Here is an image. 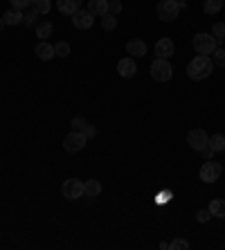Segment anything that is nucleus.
<instances>
[{
	"instance_id": "f257e3e1",
	"label": "nucleus",
	"mask_w": 225,
	"mask_h": 250,
	"mask_svg": "<svg viewBox=\"0 0 225 250\" xmlns=\"http://www.w3.org/2000/svg\"><path fill=\"white\" fill-rule=\"evenodd\" d=\"M212 72H214V63H212V59L205 56V54L194 56V59L189 61V66H187V77L189 79H194V81L207 79Z\"/></svg>"
},
{
	"instance_id": "f03ea898",
	"label": "nucleus",
	"mask_w": 225,
	"mask_h": 250,
	"mask_svg": "<svg viewBox=\"0 0 225 250\" xmlns=\"http://www.w3.org/2000/svg\"><path fill=\"white\" fill-rule=\"evenodd\" d=\"M156 14L164 23H173L180 14V5H178V0H160L158 7H156Z\"/></svg>"
},
{
	"instance_id": "7ed1b4c3",
	"label": "nucleus",
	"mask_w": 225,
	"mask_h": 250,
	"mask_svg": "<svg viewBox=\"0 0 225 250\" xmlns=\"http://www.w3.org/2000/svg\"><path fill=\"white\" fill-rule=\"evenodd\" d=\"M191 45H194L196 54H205V56H209L214 50L219 48L216 38H214L212 34H203V32H201V34H196L194 41H191Z\"/></svg>"
},
{
	"instance_id": "20e7f679",
	"label": "nucleus",
	"mask_w": 225,
	"mask_h": 250,
	"mask_svg": "<svg viewBox=\"0 0 225 250\" xmlns=\"http://www.w3.org/2000/svg\"><path fill=\"white\" fill-rule=\"evenodd\" d=\"M151 77L156 81H160V84H164V81H169L171 77H173V68H171L169 59H156V61L151 63Z\"/></svg>"
},
{
	"instance_id": "39448f33",
	"label": "nucleus",
	"mask_w": 225,
	"mask_h": 250,
	"mask_svg": "<svg viewBox=\"0 0 225 250\" xmlns=\"http://www.w3.org/2000/svg\"><path fill=\"white\" fill-rule=\"evenodd\" d=\"M86 142H88V138L84 135V131H72L70 135H66V140H63V149H66L68 153H77L81 151L86 146Z\"/></svg>"
},
{
	"instance_id": "423d86ee",
	"label": "nucleus",
	"mask_w": 225,
	"mask_h": 250,
	"mask_svg": "<svg viewBox=\"0 0 225 250\" xmlns=\"http://www.w3.org/2000/svg\"><path fill=\"white\" fill-rule=\"evenodd\" d=\"M223 174V167L219 162H212V160H207L205 165L201 167V180L203 183H216Z\"/></svg>"
},
{
	"instance_id": "0eeeda50",
	"label": "nucleus",
	"mask_w": 225,
	"mask_h": 250,
	"mask_svg": "<svg viewBox=\"0 0 225 250\" xmlns=\"http://www.w3.org/2000/svg\"><path fill=\"white\" fill-rule=\"evenodd\" d=\"M61 194L66 196V198H70V201L81 198V196H84V183L77 180V178H68L66 183L61 185Z\"/></svg>"
},
{
	"instance_id": "6e6552de",
	"label": "nucleus",
	"mask_w": 225,
	"mask_h": 250,
	"mask_svg": "<svg viewBox=\"0 0 225 250\" xmlns=\"http://www.w3.org/2000/svg\"><path fill=\"white\" fill-rule=\"evenodd\" d=\"M187 144L194 149V151H203L207 144H209V135L203 131V128H194V131H189L187 135Z\"/></svg>"
},
{
	"instance_id": "1a4fd4ad",
	"label": "nucleus",
	"mask_w": 225,
	"mask_h": 250,
	"mask_svg": "<svg viewBox=\"0 0 225 250\" xmlns=\"http://www.w3.org/2000/svg\"><path fill=\"white\" fill-rule=\"evenodd\" d=\"M92 23H95V14L88 12V9H79V12L72 14V25L77 30H90Z\"/></svg>"
},
{
	"instance_id": "9d476101",
	"label": "nucleus",
	"mask_w": 225,
	"mask_h": 250,
	"mask_svg": "<svg viewBox=\"0 0 225 250\" xmlns=\"http://www.w3.org/2000/svg\"><path fill=\"white\" fill-rule=\"evenodd\" d=\"M173 52H176V45H173L171 38H160V41L156 43V54H158L160 59H169V56H173Z\"/></svg>"
},
{
	"instance_id": "9b49d317",
	"label": "nucleus",
	"mask_w": 225,
	"mask_h": 250,
	"mask_svg": "<svg viewBox=\"0 0 225 250\" xmlns=\"http://www.w3.org/2000/svg\"><path fill=\"white\" fill-rule=\"evenodd\" d=\"M117 72L122 74L124 79H131V77H135V72H138V66H135V61L131 56H126V59H122V61L117 63Z\"/></svg>"
},
{
	"instance_id": "f8f14e48",
	"label": "nucleus",
	"mask_w": 225,
	"mask_h": 250,
	"mask_svg": "<svg viewBox=\"0 0 225 250\" xmlns=\"http://www.w3.org/2000/svg\"><path fill=\"white\" fill-rule=\"evenodd\" d=\"M34 54H36L41 61H50L52 56H56L54 54V45H50V43H45V41H41L36 48H34Z\"/></svg>"
},
{
	"instance_id": "ddd939ff",
	"label": "nucleus",
	"mask_w": 225,
	"mask_h": 250,
	"mask_svg": "<svg viewBox=\"0 0 225 250\" xmlns=\"http://www.w3.org/2000/svg\"><path fill=\"white\" fill-rule=\"evenodd\" d=\"M126 52L131 56H144L146 54V43L142 38H133L126 43Z\"/></svg>"
},
{
	"instance_id": "4468645a",
	"label": "nucleus",
	"mask_w": 225,
	"mask_h": 250,
	"mask_svg": "<svg viewBox=\"0 0 225 250\" xmlns=\"http://www.w3.org/2000/svg\"><path fill=\"white\" fill-rule=\"evenodd\" d=\"M56 5H59V12H61V14L72 16L74 12H79L81 0H56Z\"/></svg>"
},
{
	"instance_id": "2eb2a0df",
	"label": "nucleus",
	"mask_w": 225,
	"mask_h": 250,
	"mask_svg": "<svg viewBox=\"0 0 225 250\" xmlns=\"http://www.w3.org/2000/svg\"><path fill=\"white\" fill-rule=\"evenodd\" d=\"M99 194H102V183H99V180H95V178H90V180H86V183H84V196L97 198Z\"/></svg>"
},
{
	"instance_id": "dca6fc26",
	"label": "nucleus",
	"mask_w": 225,
	"mask_h": 250,
	"mask_svg": "<svg viewBox=\"0 0 225 250\" xmlns=\"http://www.w3.org/2000/svg\"><path fill=\"white\" fill-rule=\"evenodd\" d=\"M88 12H92L95 16L108 14V0H88Z\"/></svg>"
},
{
	"instance_id": "f3484780",
	"label": "nucleus",
	"mask_w": 225,
	"mask_h": 250,
	"mask_svg": "<svg viewBox=\"0 0 225 250\" xmlns=\"http://www.w3.org/2000/svg\"><path fill=\"white\" fill-rule=\"evenodd\" d=\"M209 212H212V216H219V219H225V201L223 198H214L212 203H209Z\"/></svg>"
},
{
	"instance_id": "a211bd4d",
	"label": "nucleus",
	"mask_w": 225,
	"mask_h": 250,
	"mask_svg": "<svg viewBox=\"0 0 225 250\" xmlns=\"http://www.w3.org/2000/svg\"><path fill=\"white\" fill-rule=\"evenodd\" d=\"M52 32H54V25L52 23H38L36 25V36L41 38V41H45V38L52 36Z\"/></svg>"
},
{
	"instance_id": "6ab92c4d",
	"label": "nucleus",
	"mask_w": 225,
	"mask_h": 250,
	"mask_svg": "<svg viewBox=\"0 0 225 250\" xmlns=\"http://www.w3.org/2000/svg\"><path fill=\"white\" fill-rule=\"evenodd\" d=\"M5 23L7 25H20L23 23V12H18V9H9V12H5Z\"/></svg>"
},
{
	"instance_id": "aec40b11",
	"label": "nucleus",
	"mask_w": 225,
	"mask_h": 250,
	"mask_svg": "<svg viewBox=\"0 0 225 250\" xmlns=\"http://www.w3.org/2000/svg\"><path fill=\"white\" fill-rule=\"evenodd\" d=\"M209 146L214 149V153L225 151V135H221V133L212 135V138H209Z\"/></svg>"
},
{
	"instance_id": "412c9836",
	"label": "nucleus",
	"mask_w": 225,
	"mask_h": 250,
	"mask_svg": "<svg viewBox=\"0 0 225 250\" xmlns=\"http://www.w3.org/2000/svg\"><path fill=\"white\" fill-rule=\"evenodd\" d=\"M102 27H104V30H106V32H113V30H115V27H117V18H115V14H104V16H102Z\"/></svg>"
},
{
	"instance_id": "4be33fe9",
	"label": "nucleus",
	"mask_w": 225,
	"mask_h": 250,
	"mask_svg": "<svg viewBox=\"0 0 225 250\" xmlns=\"http://www.w3.org/2000/svg\"><path fill=\"white\" fill-rule=\"evenodd\" d=\"M32 9L36 14H48L52 9V2L50 0H32Z\"/></svg>"
},
{
	"instance_id": "5701e85b",
	"label": "nucleus",
	"mask_w": 225,
	"mask_h": 250,
	"mask_svg": "<svg viewBox=\"0 0 225 250\" xmlns=\"http://www.w3.org/2000/svg\"><path fill=\"white\" fill-rule=\"evenodd\" d=\"M223 2H225V0H205V7H203V9H205V14H209V16H212V14L221 12Z\"/></svg>"
},
{
	"instance_id": "b1692460",
	"label": "nucleus",
	"mask_w": 225,
	"mask_h": 250,
	"mask_svg": "<svg viewBox=\"0 0 225 250\" xmlns=\"http://www.w3.org/2000/svg\"><path fill=\"white\" fill-rule=\"evenodd\" d=\"M38 16H41V14H36L34 9H30V12L23 16V25H25V27H36V25H38Z\"/></svg>"
},
{
	"instance_id": "393cba45",
	"label": "nucleus",
	"mask_w": 225,
	"mask_h": 250,
	"mask_svg": "<svg viewBox=\"0 0 225 250\" xmlns=\"http://www.w3.org/2000/svg\"><path fill=\"white\" fill-rule=\"evenodd\" d=\"M212 63L219 68H225V50L223 48H216L212 52Z\"/></svg>"
},
{
	"instance_id": "a878e982",
	"label": "nucleus",
	"mask_w": 225,
	"mask_h": 250,
	"mask_svg": "<svg viewBox=\"0 0 225 250\" xmlns=\"http://www.w3.org/2000/svg\"><path fill=\"white\" fill-rule=\"evenodd\" d=\"M212 36L216 38V43H223L225 41V23H216L212 27Z\"/></svg>"
},
{
	"instance_id": "bb28decb",
	"label": "nucleus",
	"mask_w": 225,
	"mask_h": 250,
	"mask_svg": "<svg viewBox=\"0 0 225 250\" xmlns=\"http://www.w3.org/2000/svg\"><path fill=\"white\" fill-rule=\"evenodd\" d=\"M54 54H56V56H68V54H70V43L59 41V43L54 45Z\"/></svg>"
},
{
	"instance_id": "cd10ccee",
	"label": "nucleus",
	"mask_w": 225,
	"mask_h": 250,
	"mask_svg": "<svg viewBox=\"0 0 225 250\" xmlns=\"http://www.w3.org/2000/svg\"><path fill=\"white\" fill-rule=\"evenodd\" d=\"M171 250H187L189 248V241L187 239H176V241H171L169 244Z\"/></svg>"
},
{
	"instance_id": "c85d7f7f",
	"label": "nucleus",
	"mask_w": 225,
	"mask_h": 250,
	"mask_svg": "<svg viewBox=\"0 0 225 250\" xmlns=\"http://www.w3.org/2000/svg\"><path fill=\"white\" fill-rule=\"evenodd\" d=\"M12 2V9H18V12H23L25 7H32V0H9Z\"/></svg>"
},
{
	"instance_id": "c756f323",
	"label": "nucleus",
	"mask_w": 225,
	"mask_h": 250,
	"mask_svg": "<svg viewBox=\"0 0 225 250\" xmlns=\"http://www.w3.org/2000/svg\"><path fill=\"white\" fill-rule=\"evenodd\" d=\"M86 126H88V122H86L81 115H77V117L72 120V131H84Z\"/></svg>"
},
{
	"instance_id": "7c9ffc66",
	"label": "nucleus",
	"mask_w": 225,
	"mask_h": 250,
	"mask_svg": "<svg viewBox=\"0 0 225 250\" xmlns=\"http://www.w3.org/2000/svg\"><path fill=\"white\" fill-rule=\"evenodd\" d=\"M196 219L201 221V223H207V221L212 219V212H209V210H198V212H196Z\"/></svg>"
},
{
	"instance_id": "2f4dec72",
	"label": "nucleus",
	"mask_w": 225,
	"mask_h": 250,
	"mask_svg": "<svg viewBox=\"0 0 225 250\" xmlns=\"http://www.w3.org/2000/svg\"><path fill=\"white\" fill-rule=\"evenodd\" d=\"M108 12L110 14H120L122 12V2H120V0H108Z\"/></svg>"
},
{
	"instance_id": "473e14b6",
	"label": "nucleus",
	"mask_w": 225,
	"mask_h": 250,
	"mask_svg": "<svg viewBox=\"0 0 225 250\" xmlns=\"http://www.w3.org/2000/svg\"><path fill=\"white\" fill-rule=\"evenodd\" d=\"M84 135L88 138V140H90V138H95V135H97V128L92 126V124H88V126L84 128Z\"/></svg>"
},
{
	"instance_id": "72a5a7b5",
	"label": "nucleus",
	"mask_w": 225,
	"mask_h": 250,
	"mask_svg": "<svg viewBox=\"0 0 225 250\" xmlns=\"http://www.w3.org/2000/svg\"><path fill=\"white\" fill-rule=\"evenodd\" d=\"M201 153H203V156H205L207 160H209V158H212V156H214V149H212V146H209V144H207V146H205V149H203Z\"/></svg>"
},
{
	"instance_id": "f704fd0d",
	"label": "nucleus",
	"mask_w": 225,
	"mask_h": 250,
	"mask_svg": "<svg viewBox=\"0 0 225 250\" xmlns=\"http://www.w3.org/2000/svg\"><path fill=\"white\" fill-rule=\"evenodd\" d=\"M178 5H180V9H183V7L187 5V0H178Z\"/></svg>"
},
{
	"instance_id": "c9c22d12",
	"label": "nucleus",
	"mask_w": 225,
	"mask_h": 250,
	"mask_svg": "<svg viewBox=\"0 0 225 250\" xmlns=\"http://www.w3.org/2000/svg\"><path fill=\"white\" fill-rule=\"evenodd\" d=\"M5 25H7V23H5V18H0V30H2V27H5Z\"/></svg>"
}]
</instances>
